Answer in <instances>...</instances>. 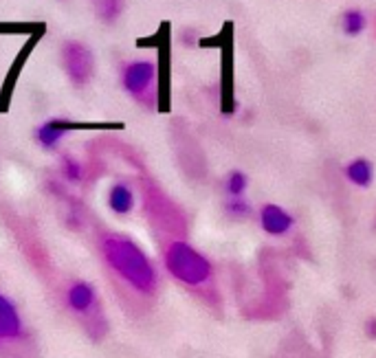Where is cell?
Listing matches in <instances>:
<instances>
[{"label": "cell", "instance_id": "cell-16", "mask_svg": "<svg viewBox=\"0 0 376 358\" xmlns=\"http://www.w3.org/2000/svg\"><path fill=\"white\" fill-rule=\"evenodd\" d=\"M367 337H370V339H376V319H370V321H367Z\"/></svg>", "mask_w": 376, "mask_h": 358}, {"label": "cell", "instance_id": "cell-13", "mask_svg": "<svg viewBox=\"0 0 376 358\" xmlns=\"http://www.w3.org/2000/svg\"><path fill=\"white\" fill-rule=\"evenodd\" d=\"M62 176H64V181H68V183L82 181V176H84L82 163L75 161L73 157H64V159H62Z\"/></svg>", "mask_w": 376, "mask_h": 358}, {"label": "cell", "instance_id": "cell-3", "mask_svg": "<svg viewBox=\"0 0 376 358\" xmlns=\"http://www.w3.org/2000/svg\"><path fill=\"white\" fill-rule=\"evenodd\" d=\"M62 60H64V68L68 80L75 86H82L90 80L93 68H95V60L93 53L86 44L80 42H66L64 51H62Z\"/></svg>", "mask_w": 376, "mask_h": 358}, {"label": "cell", "instance_id": "cell-7", "mask_svg": "<svg viewBox=\"0 0 376 358\" xmlns=\"http://www.w3.org/2000/svg\"><path fill=\"white\" fill-rule=\"evenodd\" d=\"M73 127H78V125L70 123L68 119H48L36 130V141L44 149H56Z\"/></svg>", "mask_w": 376, "mask_h": 358}, {"label": "cell", "instance_id": "cell-2", "mask_svg": "<svg viewBox=\"0 0 376 358\" xmlns=\"http://www.w3.org/2000/svg\"><path fill=\"white\" fill-rule=\"evenodd\" d=\"M167 273L185 286H205L214 275L212 262L185 240H172L165 248Z\"/></svg>", "mask_w": 376, "mask_h": 358}, {"label": "cell", "instance_id": "cell-15", "mask_svg": "<svg viewBox=\"0 0 376 358\" xmlns=\"http://www.w3.org/2000/svg\"><path fill=\"white\" fill-rule=\"evenodd\" d=\"M227 211H229L231 216H236V218H244V216H249L251 207H249V202L242 200V198H231V200L227 202Z\"/></svg>", "mask_w": 376, "mask_h": 358}, {"label": "cell", "instance_id": "cell-12", "mask_svg": "<svg viewBox=\"0 0 376 358\" xmlns=\"http://www.w3.org/2000/svg\"><path fill=\"white\" fill-rule=\"evenodd\" d=\"M365 29V16L357 9H350L343 14V31L348 36H359Z\"/></svg>", "mask_w": 376, "mask_h": 358}, {"label": "cell", "instance_id": "cell-1", "mask_svg": "<svg viewBox=\"0 0 376 358\" xmlns=\"http://www.w3.org/2000/svg\"><path fill=\"white\" fill-rule=\"evenodd\" d=\"M102 255L108 268L132 290L139 295H155L159 286L157 268L135 240L119 233L102 236Z\"/></svg>", "mask_w": 376, "mask_h": 358}, {"label": "cell", "instance_id": "cell-5", "mask_svg": "<svg viewBox=\"0 0 376 358\" xmlns=\"http://www.w3.org/2000/svg\"><path fill=\"white\" fill-rule=\"evenodd\" d=\"M260 224L264 228V233L268 236H284L288 233L295 220L291 214H286L280 204H264V207L260 209Z\"/></svg>", "mask_w": 376, "mask_h": 358}, {"label": "cell", "instance_id": "cell-9", "mask_svg": "<svg viewBox=\"0 0 376 358\" xmlns=\"http://www.w3.org/2000/svg\"><path fill=\"white\" fill-rule=\"evenodd\" d=\"M108 207L110 211H115L117 216H125L135 209V191L125 185V183H117L110 187L108 191Z\"/></svg>", "mask_w": 376, "mask_h": 358}, {"label": "cell", "instance_id": "cell-14", "mask_svg": "<svg viewBox=\"0 0 376 358\" xmlns=\"http://www.w3.org/2000/svg\"><path fill=\"white\" fill-rule=\"evenodd\" d=\"M249 181H246V176L242 172H231L229 178H227V191L231 198H240L246 189Z\"/></svg>", "mask_w": 376, "mask_h": 358}, {"label": "cell", "instance_id": "cell-8", "mask_svg": "<svg viewBox=\"0 0 376 358\" xmlns=\"http://www.w3.org/2000/svg\"><path fill=\"white\" fill-rule=\"evenodd\" d=\"M66 303L73 312L88 315L97 303V290L93 288V284H88V281H75L66 293Z\"/></svg>", "mask_w": 376, "mask_h": 358}, {"label": "cell", "instance_id": "cell-10", "mask_svg": "<svg viewBox=\"0 0 376 358\" xmlns=\"http://www.w3.org/2000/svg\"><path fill=\"white\" fill-rule=\"evenodd\" d=\"M345 178H348V181L352 183V185L365 189V187H370L372 181H374V167H372V163L365 161V159H355L352 163L345 167Z\"/></svg>", "mask_w": 376, "mask_h": 358}, {"label": "cell", "instance_id": "cell-4", "mask_svg": "<svg viewBox=\"0 0 376 358\" xmlns=\"http://www.w3.org/2000/svg\"><path fill=\"white\" fill-rule=\"evenodd\" d=\"M155 80H157V66L147 60L125 64V68L121 73V84H123L125 93L137 97V99H143L150 90H152Z\"/></svg>", "mask_w": 376, "mask_h": 358}, {"label": "cell", "instance_id": "cell-6", "mask_svg": "<svg viewBox=\"0 0 376 358\" xmlns=\"http://www.w3.org/2000/svg\"><path fill=\"white\" fill-rule=\"evenodd\" d=\"M22 337V319L16 303L0 293V341H16Z\"/></svg>", "mask_w": 376, "mask_h": 358}, {"label": "cell", "instance_id": "cell-11", "mask_svg": "<svg viewBox=\"0 0 376 358\" xmlns=\"http://www.w3.org/2000/svg\"><path fill=\"white\" fill-rule=\"evenodd\" d=\"M121 3L123 0H93L97 16L106 22H113L121 14Z\"/></svg>", "mask_w": 376, "mask_h": 358}]
</instances>
